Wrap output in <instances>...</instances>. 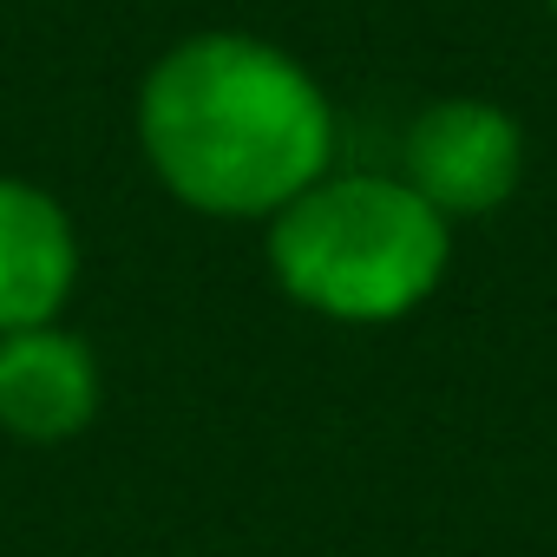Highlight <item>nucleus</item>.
<instances>
[{
    "label": "nucleus",
    "mask_w": 557,
    "mask_h": 557,
    "mask_svg": "<svg viewBox=\"0 0 557 557\" xmlns=\"http://www.w3.org/2000/svg\"><path fill=\"white\" fill-rule=\"evenodd\" d=\"M138 151L177 203L256 223L335 171V112L296 53L190 34L138 86Z\"/></svg>",
    "instance_id": "f257e3e1"
},
{
    "label": "nucleus",
    "mask_w": 557,
    "mask_h": 557,
    "mask_svg": "<svg viewBox=\"0 0 557 557\" xmlns=\"http://www.w3.org/2000/svg\"><path fill=\"white\" fill-rule=\"evenodd\" d=\"M453 262V223L400 171H329L269 216V269L329 322H400Z\"/></svg>",
    "instance_id": "f03ea898"
},
{
    "label": "nucleus",
    "mask_w": 557,
    "mask_h": 557,
    "mask_svg": "<svg viewBox=\"0 0 557 557\" xmlns=\"http://www.w3.org/2000/svg\"><path fill=\"white\" fill-rule=\"evenodd\" d=\"M400 177L453 223L498 210L524 177V132L492 99H440L407 125Z\"/></svg>",
    "instance_id": "7ed1b4c3"
},
{
    "label": "nucleus",
    "mask_w": 557,
    "mask_h": 557,
    "mask_svg": "<svg viewBox=\"0 0 557 557\" xmlns=\"http://www.w3.org/2000/svg\"><path fill=\"white\" fill-rule=\"evenodd\" d=\"M92 413H99V361L73 329L40 322L0 335V426L14 440L60 446L86 433Z\"/></svg>",
    "instance_id": "20e7f679"
},
{
    "label": "nucleus",
    "mask_w": 557,
    "mask_h": 557,
    "mask_svg": "<svg viewBox=\"0 0 557 557\" xmlns=\"http://www.w3.org/2000/svg\"><path fill=\"white\" fill-rule=\"evenodd\" d=\"M79 283V236L53 190L0 177V335L60 322Z\"/></svg>",
    "instance_id": "39448f33"
},
{
    "label": "nucleus",
    "mask_w": 557,
    "mask_h": 557,
    "mask_svg": "<svg viewBox=\"0 0 557 557\" xmlns=\"http://www.w3.org/2000/svg\"><path fill=\"white\" fill-rule=\"evenodd\" d=\"M550 21H557V0H550Z\"/></svg>",
    "instance_id": "423d86ee"
}]
</instances>
